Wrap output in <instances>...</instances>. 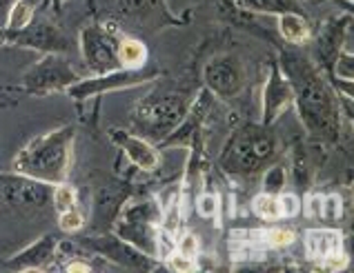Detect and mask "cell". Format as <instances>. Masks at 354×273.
Masks as SVG:
<instances>
[{
  "label": "cell",
  "instance_id": "obj_1",
  "mask_svg": "<svg viewBox=\"0 0 354 273\" xmlns=\"http://www.w3.org/2000/svg\"><path fill=\"white\" fill-rule=\"evenodd\" d=\"M74 129L60 127L38 136L14 158V171L43 185H58L69 174Z\"/></svg>",
  "mask_w": 354,
  "mask_h": 273
},
{
  "label": "cell",
  "instance_id": "obj_23",
  "mask_svg": "<svg viewBox=\"0 0 354 273\" xmlns=\"http://www.w3.org/2000/svg\"><path fill=\"white\" fill-rule=\"evenodd\" d=\"M54 5H56V7H60V5H63V0H54Z\"/></svg>",
  "mask_w": 354,
  "mask_h": 273
},
{
  "label": "cell",
  "instance_id": "obj_16",
  "mask_svg": "<svg viewBox=\"0 0 354 273\" xmlns=\"http://www.w3.org/2000/svg\"><path fill=\"white\" fill-rule=\"evenodd\" d=\"M216 209H218V198L216 196H212V194L201 196V200H198V214L201 216L212 218V216L216 214Z\"/></svg>",
  "mask_w": 354,
  "mask_h": 273
},
{
  "label": "cell",
  "instance_id": "obj_7",
  "mask_svg": "<svg viewBox=\"0 0 354 273\" xmlns=\"http://www.w3.org/2000/svg\"><path fill=\"white\" fill-rule=\"evenodd\" d=\"M32 18H34V5L29 3V0H16L12 12H9V18H7V27L3 32L12 38L16 36L18 32H23L25 27L32 25Z\"/></svg>",
  "mask_w": 354,
  "mask_h": 273
},
{
  "label": "cell",
  "instance_id": "obj_8",
  "mask_svg": "<svg viewBox=\"0 0 354 273\" xmlns=\"http://www.w3.org/2000/svg\"><path fill=\"white\" fill-rule=\"evenodd\" d=\"M279 29H281V36L290 40V43H303V40H308L310 36V27L306 20L290 12L279 16Z\"/></svg>",
  "mask_w": 354,
  "mask_h": 273
},
{
  "label": "cell",
  "instance_id": "obj_11",
  "mask_svg": "<svg viewBox=\"0 0 354 273\" xmlns=\"http://www.w3.org/2000/svg\"><path fill=\"white\" fill-rule=\"evenodd\" d=\"M54 207L58 211H67L76 207V189L65 182H58V187L54 189Z\"/></svg>",
  "mask_w": 354,
  "mask_h": 273
},
{
  "label": "cell",
  "instance_id": "obj_21",
  "mask_svg": "<svg viewBox=\"0 0 354 273\" xmlns=\"http://www.w3.org/2000/svg\"><path fill=\"white\" fill-rule=\"evenodd\" d=\"M16 0H0V32L7 27V18H9V12H12Z\"/></svg>",
  "mask_w": 354,
  "mask_h": 273
},
{
  "label": "cell",
  "instance_id": "obj_12",
  "mask_svg": "<svg viewBox=\"0 0 354 273\" xmlns=\"http://www.w3.org/2000/svg\"><path fill=\"white\" fill-rule=\"evenodd\" d=\"M83 225H85V220H83V216H80V211L76 207L67 209V211H60L58 227L63 231H67V234H74V231H78Z\"/></svg>",
  "mask_w": 354,
  "mask_h": 273
},
{
  "label": "cell",
  "instance_id": "obj_17",
  "mask_svg": "<svg viewBox=\"0 0 354 273\" xmlns=\"http://www.w3.org/2000/svg\"><path fill=\"white\" fill-rule=\"evenodd\" d=\"M196 265H194V258H187V256H183V254H174L169 258V269H174V271H178V273H187V271H192Z\"/></svg>",
  "mask_w": 354,
  "mask_h": 273
},
{
  "label": "cell",
  "instance_id": "obj_5",
  "mask_svg": "<svg viewBox=\"0 0 354 273\" xmlns=\"http://www.w3.org/2000/svg\"><path fill=\"white\" fill-rule=\"evenodd\" d=\"M341 234L339 231H332V229H312L308 231L306 236V249H308V256L315 258V260H323L332 254H339L341 251Z\"/></svg>",
  "mask_w": 354,
  "mask_h": 273
},
{
  "label": "cell",
  "instance_id": "obj_13",
  "mask_svg": "<svg viewBox=\"0 0 354 273\" xmlns=\"http://www.w3.org/2000/svg\"><path fill=\"white\" fill-rule=\"evenodd\" d=\"M270 247H288L295 242V234L290 229H270L268 234H263Z\"/></svg>",
  "mask_w": 354,
  "mask_h": 273
},
{
  "label": "cell",
  "instance_id": "obj_9",
  "mask_svg": "<svg viewBox=\"0 0 354 273\" xmlns=\"http://www.w3.org/2000/svg\"><path fill=\"white\" fill-rule=\"evenodd\" d=\"M147 52H145V47L138 43V40H123L118 47V58H120V63H123L125 67H138V65H143V60H145Z\"/></svg>",
  "mask_w": 354,
  "mask_h": 273
},
{
  "label": "cell",
  "instance_id": "obj_2",
  "mask_svg": "<svg viewBox=\"0 0 354 273\" xmlns=\"http://www.w3.org/2000/svg\"><path fill=\"white\" fill-rule=\"evenodd\" d=\"M67 72L60 60L56 58H47L43 60L40 65H36L32 72L25 76V83L32 91H47V89H54L58 87L63 80H67Z\"/></svg>",
  "mask_w": 354,
  "mask_h": 273
},
{
  "label": "cell",
  "instance_id": "obj_15",
  "mask_svg": "<svg viewBox=\"0 0 354 273\" xmlns=\"http://www.w3.org/2000/svg\"><path fill=\"white\" fill-rule=\"evenodd\" d=\"M339 216H341V200H339L337 196L323 198V214H321V218L337 220Z\"/></svg>",
  "mask_w": 354,
  "mask_h": 273
},
{
  "label": "cell",
  "instance_id": "obj_10",
  "mask_svg": "<svg viewBox=\"0 0 354 273\" xmlns=\"http://www.w3.org/2000/svg\"><path fill=\"white\" fill-rule=\"evenodd\" d=\"M254 211L261 216V218H266V220H277L281 218L279 214V202L277 198L272 196V194H261L254 198Z\"/></svg>",
  "mask_w": 354,
  "mask_h": 273
},
{
  "label": "cell",
  "instance_id": "obj_19",
  "mask_svg": "<svg viewBox=\"0 0 354 273\" xmlns=\"http://www.w3.org/2000/svg\"><path fill=\"white\" fill-rule=\"evenodd\" d=\"M196 251H198V240L196 236H185L183 240L178 242V254H183L187 258H194L196 256Z\"/></svg>",
  "mask_w": 354,
  "mask_h": 273
},
{
  "label": "cell",
  "instance_id": "obj_3",
  "mask_svg": "<svg viewBox=\"0 0 354 273\" xmlns=\"http://www.w3.org/2000/svg\"><path fill=\"white\" fill-rule=\"evenodd\" d=\"M54 247H56L54 238L52 236H45V238H40L36 245L27 247L23 254H18L14 260H9L7 267L9 269H18V271H34V269H40L49 258H52Z\"/></svg>",
  "mask_w": 354,
  "mask_h": 273
},
{
  "label": "cell",
  "instance_id": "obj_6",
  "mask_svg": "<svg viewBox=\"0 0 354 273\" xmlns=\"http://www.w3.org/2000/svg\"><path fill=\"white\" fill-rule=\"evenodd\" d=\"M129 80H131V76H127V74H114V76H109V78H96V80H89V83L85 80V83L69 87V96H74V98H87V96L96 94V91H103L105 87H123V85H129Z\"/></svg>",
  "mask_w": 354,
  "mask_h": 273
},
{
  "label": "cell",
  "instance_id": "obj_14",
  "mask_svg": "<svg viewBox=\"0 0 354 273\" xmlns=\"http://www.w3.org/2000/svg\"><path fill=\"white\" fill-rule=\"evenodd\" d=\"M277 202H279V214H281V218H292V216H297V214H299V209H301L299 200H297L295 196H290V194L279 196Z\"/></svg>",
  "mask_w": 354,
  "mask_h": 273
},
{
  "label": "cell",
  "instance_id": "obj_18",
  "mask_svg": "<svg viewBox=\"0 0 354 273\" xmlns=\"http://www.w3.org/2000/svg\"><path fill=\"white\" fill-rule=\"evenodd\" d=\"M348 265V258L341 254H332V256H328V258H323L321 260V269H326V271H339V269H343Z\"/></svg>",
  "mask_w": 354,
  "mask_h": 273
},
{
  "label": "cell",
  "instance_id": "obj_20",
  "mask_svg": "<svg viewBox=\"0 0 354 273\" xmlns=\"http://www.w3.org/2000/svg\"><path fill=\"white\" fill-rule=\"evenodd\" d=\"M323 214V198L321 196H312L308 202V216L310 218H321Z\"/></svg>",
  "mask_w": 354,
  "mask_h": 273
},
{
  "label": "cell",
  "instance_id": "obj_22",
  "mask_svg": "<svg viewBox=\"0 0 354 273\" xmlns=\"http://www.w3.org/2000/svg\"><path fill=\"white\" fill-rule=\"evenodd\" d=\"M69 273H89V265H85V262H72V265L67 267Z\"/></svg>",
  "mask_w": 354,
  "mask_h": 273
},
{
  "label": "cell",
  "instance_id": "obj_4",
  "mask_svg": "<svg viewBox=\"0 0 354 273\" xmlns=\"http://www.w3.org/2000/svg\"><path fill=\"white\" fill-rule=\"evenodd\" d=\"M114 138L118 140L120 145H123L127 158L134 163L136 167L145 169V171H154L158 167V154L154 149H151L147 143H143L140 138H134V136H123L120 131H114Z\"/></svg>",
  "mask_w": 354,
  "mask_h": 273
}]
</instances>
